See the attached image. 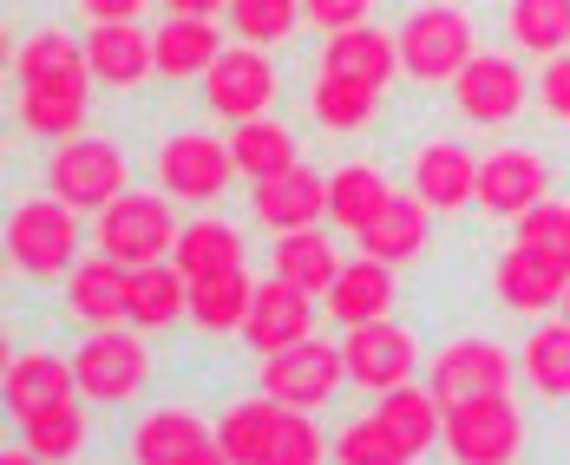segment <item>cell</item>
Wrapping results in <instances>:
<instances>
[{"label": "cell", "instance_id": "cell-1", "mask_svg": "<svg viewBox=\"0 0 570 465\" xmlns=\"http://www.w3.org/2000/svg\"><path fill=\"white\" fill-rule=\"evenodd\" d=\"M86 243H92L86 210H72V204L53 197L47 184H40V190H20V197L7 204V269H13V283H27V289H59V283L79 269Z\"/></svg>", "mask_w": 570, "mask_h": 465}, {"label": "cell", "instance_id": "cell-2", "mask_svg": "<svg viewBox=\"0 0 570 465\" xmlns=\"http://www.w3.org/2000/svg\"><path fill=\"white\" fill-rule=\"evenodd\" d=\"M400 40V79L433 92V86H453L465 72V59L479 53V20L465 0H413L394 27Z\"/></svg>", "mask_w": 570, "mask_h": 465}, {"label": "cell", "instance_id": "cell-3", "mask_svg": "<svg viewBox=\"0 0 570 465\" xmlns=\"http://www.w3.org/2000/svg\"><path fill=\"white\" fill-rule=\"evenodd\" d=\"M72 380H79V400L99 413V407H138L145 394H151V380H158V348H151V335L145 328H106V335H86L79 348H72Z\"/></svg>", "mask_w": 570, "mask_h": 465}, {"label": "cell", "instance_id": "cell-4", "mask_svg": "<svg viewBox=\"0 0 570 465\" xmlns=\"http://www.w3.org/2000/svg\"><path fill=\"white\" fill-rule=\"evenodd\" d=\"M236 158H229V138L204 131V125H177L151 145V190H165L171 204H190V210H210L224 204L229 184H236Z\"/></svg>", "mask_w": 570, "mask_h": 465}, {"label": "cell", "instance_id": "cell-5", "mask_svg": "<svg viewBox=\"0 0 570 465\" xmlns=\"http://www.w3.org/2000/svg\"><path fill=\"white\" fill-rule=\"evenodd\" d=\"M40 184H47L53 197H66L72 210L99 217L112 197L131 190V151L118 145L112 131H79V138H66V145H47Z\"/></svg>", "mask_w": 570, "mask_h": 465}, {"label": "cell", "instance_id": "cell-6", "mask_svg": "<svg viewBox=\"0 0 570 465\" xmlns=\"http://www.w3.org/2000/svg\"><path fill=\"white\" fill-rule=\"evenodd\" d=\"M177 236H184V217L165 190H125L112 197L99 217H92V249L112 256L125 269H145V263H171Z\"/></svg>", "mask_w": 570, "mask_h": 465}, {"label": "cell", "instance_id": "cell-7", "mask_svg": "<svg viewBox=\"0 0 570 465\" xmlns=\"http://www.w3.org/2000/svg\"><path fill=\"white\" fill-rule=\"evenodd\" d=\"M446 92H453V118L465 131H505L531 112V66L512 47H479Z\"/></svg>", "mask_w": 570, "mask_h": 465}, {"label": "cell", "instance_id": "cell-8", "mask_svg": "<svg viewBox=\"0 0 570 465\" xmlns=\"http://www.w3.org/2000/svg\"><path fill=\"white\" fill-rule=\"evenodd\" d=\"M453 465H518L531 453V407L512 394H485V400H459L446 407V446Z\"/></svg>", "mask_w": 570, "mask_h": 465}, {"label": "cell", "instance_id": "cell-9", "mask_svg": "<svg viewBox=\"0 0 570 465\" xmlns=\"http://www.w3.org/2000/svg\"><path fill=\"white\" fill-rule=\"evenodd\" d=\"M197 86H204V118L210 125H249V118H269L283 106V66L263 47H243V40H229Z\"/></svg>", "mask_w": 570, "mask_h": 465}, {"label": "cell", "instance_id": "cell-10", "mask_svg": "<svg viewBox=\"0 0 570 465\" xmlns=\"http://www.w3.org/2000/svg\"><path fill=\"white\" fill-rule=\"evenodd\" d=\"M342 360H347V387L381 400L406 380H426V354H420V335L406 321H361V328H342Z\"/></svg>", "mask_w": 570, "mask_h": 465}, {"label": "cell", "instance_id": "cell-11", "mask_svg": "<svg viewBox=\"0 0 570 465\" xmlns=\"http://www.w3.org/2000/svg\"><path fill=\"white\" fill-rule=\"evenodd\" d=\"M249 380H256L269 400H283V407H302V413L335 407V394L347 387L342 342H322V335H308V342H295V348H283V354H263Z\"/></svg>", "mask_w": 570, "mask_h": 465}, {"label": "cell", "instance_id": "cell-12", "mask_svg": "<svg viewBox=\"0 0 570 465\" xmlns=\"http://www.w3.org/2000/svg\"><path fill=\"white\" fill-rule=\"evenodd\" d=\"M426 387L459 407V400H485V394H512L518 387V348L492 335H453L426 354Z\"/></svg>", "mask_w": 570, "mask_h": 465}, {"label": "cell", "instance_id": "cell-13", "mask_svg": "<svg viewBox=\"0 0 570 465\" xmlns=\"http://www.w3.org/2000/svg\"><path fill=\"white\" fill-rule=\"evenodd\" d=\"M551 197V158L524 138H499L479 151V217L518 224L524 210H538Z\"/></svg>", "mask_w": 570, "mask_h": 465}, {"label": "cell", "instance_id": "cell-14", "mask_svg": "<svg viewBox=\"0 0 570 465\" xmlns=\"http://www.w3.org/2000/svg\"><path fill=\"white\" fill-rule=\"evenodd\" d=\"M406 190L433 217H472L479 210V151L459 138H420L406 151Z\"/></svg>", "mask_w": 570, "mask_h": 465}, {"label": "cell", "instance_id": "cell-15", "mask_svg": "<svg viewBox=\"0 0 570 465\" xmlns=\"http://www.w3.org/2000/svg\"><path fill=\"white\" fill-rule=\"evenodd\" d=\"M92 72L79 66V72H53V79H27V86H13V125L27 131V138H40V145H66V138H79L86 125H92Z\"/></svg>", "mask_w": 570, "mask_h": 465}, {"label": "cell", "instance_id": "cell-16", "mask_svg": "<svg viewBox=\"0 0 570 465\" xmlns=\"http://www.w3.org/2000/svg\"><path fill=\"white\" fill-rule=\"evenodd\" d=\"M59 308L79 335H106V328H125L131 321V269L112 263V256H79V269L59 283Z\"/></svg>", "mask_w": 570, "mask_h": 465}, {"label": "cell", "instance_id": "cell-17", "mask_svg": "<svg viewBox=\"0 0 570 465\" xmlns=\"http://www.w3.org/2000/svg\"><path fill=\"white\" fill-rule=\"evenodd\" d=\"M249 224L269 236L308 230V224H328V171H315L308 158L288 165L276 177H256L249 184Z\"/></svg>", "mask_w": 570, "mask_h": 465}, {"label": "cell", "instance_id": "cell-18", "mask_svg": "<svg viewBox=\"0 0 570 465\" xmlns=\"http://www.w3.org/2000/svg\"><path fill=\"white\" fill-rule=\"evenodd\" d=\"M217 439V419L190 400H158L131 419L125 433V465H184L197 446Z\"/></svg>", "mask_w": 570, "mask_h": 465}, {"label": "cell", "instance_id": "cell-19", "mask_svg": "<svg viewBox=\"0 0 570 465\" xmlns=\"http://www.w3.org/2000/svg\"><path fill=\"white\" fill-rule=\"evenodd\" d=\"M86 72L99 92H145V79H158V47L138 20H112V27H86Z\"/></svg>", "mask_w": 570, "mask_h": 465}, {"label": "cell", "instance_id": "cell-20", "mask_svg": "<svg viewBox=\"0 0 570 465\" xmlns=\"http://www.w3.org/2000/svg\"><path fill=\"white\" fill-rule=\"evenodd\" d=\"M564 289L570 276L558 263H544V256H531L524 243H505L499 256H492V301L518 315V321H538V315H551V308H564Z\"/></svg>", "mask_w": 570, "mask_h": 465}, {"label": "cell", "instance_id": "cell-21", "mask_svg": "<svg viewBox=\"0 0 570 465\" xmlns=\"http://www.w3.org/2000/svg\"><path fill=\"white\" fill-rule=\"evenodd\" d=\"M315 72H335V79H354V86L387 92V86L400 79V40H394V27L361 20V27H347V33H328V40H322V53H315Z\"/></svg>", "mask_w": 570, "mask_h": 465}, {"label": "cell", "instance_id": "cell-22", "mask_svg": "<svg viewBox=\"0 0 570 465\" xmlns=\"http://www.w3.org/2000/svg\"><path fill=\"white\" fill-rule=\"evenodd\" d=\"M308 335H315V295H302L283 276H263L256 283V301H249V321H243L249 354L263 360V354H283L295 342H308Z\"/></svg>", "mask_w": 570, "mask_h": 465}, {"label": "cell", "instance_id": "cell-23", "mask_svg": "<svg viewBox=\"0 0 570 465\" xmlns=\"http://www.w3.org/2000/svg\"><path fill=\"white\" fill-rule=\"evenodd\" d=\"M433 224H440V217H433L413 190H400L354 243H361V256H374V263H387V269H420V263L433 256Z\"/></svg>", "mask_w": 570, "mask_h": 465}, {"label": "cell", "instance_id": "cell-24", "mask_svg": "<svg viewBox=\"0 0 570 465\" xmlns=\"http://www.w3.org/2000/svg\"><path fill=\"white\" fill-rule=\"evenodd\" d=\"M347 269L342 256V236L328 230V224H308V230H288V236H269V276H283L295 283L302 295H322L335 289V276Z\"/></svg>", "mask_w": 570, "mask_h": 465}, {"label": "cell", "instance_id": "cell-25", "mask_svg": "<svg viewBox=\"0 0 570 465\" xmlns=\"http://www.w3.org/2000/svg\"><path fill=\"white\" fill-rule=\"evenodd\" d=\"M374 419L387 426V439H394L413 465L446 446V400H440L426 380H406L394 394H381V400H374Z\"/></svg>", "mask_w": 570, "mask_h": 465}, {"label": "cell", "instance_id": "cell-26", "mask_svg": "<svg viewBox=\"0 0 570 465\" xmlns=\"http://www.w3.org/2000/svg\"><path fill=\"white\" fill-rule=\"evenodd\" d=\"M171 263H177L184 283H204V276L243 269V263H249V230L229 224L224 210H197V217H184V236H177Z\"/></svg>", "mask_w": 570, "mask_h": 465}, {"label": "cell", "instance_id": "cell-27", "mask_svg": "<svg viewBox=\"0 0 570 465\" xmlns=\"http://www.w3.org/2000/svg\"><path fill=\"white\" fill-rule=\"evenodd\" d=\"M400 197V184L374 158H347V165H335L328 171V230L335 236H361L387 204Z\"/></svg>", "mask_w": 570, "mask_h": 465}, {"label": "cell", "instance_id": "cell-28", "mask_svg": "<svg viewBox=\"0 0 570 465\" xmlns=\"http://www.w3.org/2000/svg\"><path fill=\"white\" fill-rule=\"evenodd\" d=\"M0 387H7V413L20 419V413L33 407H53L66 394H79V380H72V354L47 348V342H33V348H7V374H0Z\"/></svg>", "mask_w": 570, "mask_h": 465}, {"label": "cell", "instance_id": "cell-29", "mask_svg": "<svg viewBox=\"0 0 570 465\" xmlns=\"http://www.w3.org/2000/svg\"><path fill=\"white\" fill-rule=\"evenodd\" d=\"M518 387L538 407H570V321H531L518 342Z\"/></svg>", "mask_w": 570, "mask_h": 465}, {"label": "cell", "instance_id": "cell-30", "mask_svg": "<svg viewBox=\"0 0 570 465\" xmlns=\"http://www.w3.org/2000/svg\"><path fill=\"white\" fill-rule=\"evenodd\" d=\"M328 301V321L335 328H361V321H387L400 301V269L374 263V256H347V269L335 276V289L322 295Z\"/></svg>", "mask_w": 570, "mask_h": 465}, {"label": "cell", "instance_id": "cell-31", "mask_svg": "<svg viewBox=\"0 0 570 465\" xmlns=\"http://www.w3.org/2000/svg\"><path fill=\"white\" fill-rule=\"evenodd\" d=\"M20 446L40 453L47 465H86L92 459V407L79 394H66L53 407L20 413Z\"/></svg>", "mask_w": 570, "mask_h": 465}, {"label": "cell", "instance_id": "cell-32", "mask_svg": "<svg viewBox=\"0 0 570 465\" xmlns=\"http://www.w3.org/2000/svg\"><path fill=\"white\" fill-rule=\"evenodd\" d=\"M151 47H158V79L165 86H190V79H204L217 66V53L229 40L217 33V20H177V13H165L151 27Z\"/></svg>", "mask_w": 570, "mask_h": 465}, {"label": "cell", "instance_id": "cell-33", "mask_svg": "<svg viewBox=\"0 0 570 465\" xmlns=\"http://www.w3.org/2000/svg\"><path fill=\"white\" fill-rule=\"evenodd\" d=\"M131 328H145L151 342L190 328V283L177 276V263H145V269H131Z\"/></svg>", "mask_w": 570, "mask_h": 465}, {"label": "cell", "instance_id": "cell-34", "mask_svg": "<svg viewBox=\"0 0 570 465\" xmlns=\"http://www.w3.org/2000/svg\"><path fill=\"white\" fill-rule=\"evenodd\" d=\"M256 283H263V276H249V263H243V269H224V276H204V283H190V328H197L204 342L243 335V321H249V301H256Z\"/></svg>", "mask_w": 570, "mask_h": 465}, {"label": "cell", "instance_id": "cell-35", "mask_svg": "<svg viewBox=\"0 0 570 465\" xmlns=\"http://www.w3.org/2000/svg\"><path fill=\"white\" fill-rule=\"evenodd\" d=\"M381 106H387V92H374V86H354V79H335V72L308 79V118L328 138H361L381 118Z\"/></svg>", "mask_w": 570, "mask_h": 465}, {"label": "cell", "instance_id": "cell-36", "mask_svg": "<svg viewBox=\"0 0 570 465\" xmlns=\"http://www.w3.org/2000/svg\"><path fill=\"white\" fill-rule=\"evenodd\" d=\"M229 158L256 184V177H276L288 165H302V138H295V125L283 112H269V118H249V125H229Z\"/></svg>", "mask_w": 570, "mask_h": 465}, {"label": "cell", "instance_id": "cell-37", "mask_svg": "<svg viewBox=\"0 0 570 465\" xmlns=\"http://www.w3.org/2000/svg\"><path fill=\"white\" fill-rule=\"evenodd\" d=\"M276 419H283V400H269L263 387H249V394H236V400L217 407V446L236 465H256L263 446H269V433H276Z\"/></svg>", "mask_w": 570, "mask_h": 465}, {"label": "cell", "instance_id": "cell-38", "mask_svg": "<svg viewBox=\"0 0 570 465\" xmlns=\"http://www.w3.org/2000/svg\"><path fill=\"white\" fill-rule=\"evenodd\" d=\"M505 47L518 59L570 53V0H505Z\"/></svg>", "mask_w": 570, "mask_h": 465}, {"label": "cell", "instance_id": "cell-39", "mask_svg": "<svg viewBox=\"0 0 570 465\" xmlns=\"http://www.w3.org/2000/svg\"><path fill=\"white\" fill-rule=\"evenodd\" d=\"M79 66H86V33H66L59 20H47V27H33V33L13 40V86L53 79V72H79Z\"/></svg>", "mask_w": 570, "mask_h": 465}, {"label": "cell", "instance_id": "cell-40", "mask_svg": "<svg viewBox=\"0 0 570 465\" xmlns=\"http://www.w3.org/2000/svg\"><path fill=\"white\" fill-rule=\"evenodd\" d=\"M224 27L243 40V47H263V53H276V47H288V40L308 27V20H302V0H236Z\"/></svg>", "mask_w": 570, "mask_h": 465}, {"label": "cell", "instance_id": "cell-41", "mask_svg": "<svg viewBox=\"0 0 570 465\" xmlns=\"http://www.w3.org/2000/svg\"><path fill=\"white\" fill-rule=\"evenodd\" d=\"M256 465H335V439L322 433L315 413L283 407V419H276V433H269V446H263Z\"/></svg>", "mask_w": 570, "mask_h": 465}, {"label": "cell", "instance_id": "cell-42", "mask_svg": "<svg viewBox=\"0 0 570 465\" xmlns=\"http://www.w3.org/2000/svg\"><path fill=\"white\" fill-rule=\"evenodd\" d=\"M512 243H524L531 256L558 263V269L570 276V197H558V190H551L538 210H524V217L512 224Z\"/></svg>", "mask_w": 570, "mask_h": 465}, {"label": "cell", "instance_id": "cell-43", "mask_svg": "<svg viewBox=\"0 0 570 465\" xmlns=\"http://www.w3.org/2000/svg\"><path fill=\"white\" fill-rule=\"evenodd\" d=\"M335 465H413V459L387 439V426L367 407V413H354V419H342V433H335Z\"/></svg>", "mask_w": 570, "mask_h": 465}, {"label": "cell", "instance_id": "cell-44", "mask_svg": "<svg viewBox=\"0 0 570 465\" xmlns=\"http://www.w3.org/2000/svg\"><path fill=\"white\" fill-rule=\"evenodd\" d=\"M531 106H538L544 125L570 131V53L538 59V72H531Z\"/></svg>", "mask_w": 570, "mask_h": 465}, {"label": "cell", "instance_id": "cell-45", "mask_svg": "<svg viewBox=\"0 0 570 465\" xmlns=\"http://www.w3.org/2000/svg\"><path fill=\"white\" fill-rule=\"evenodd\" d=\"M302 20H308L315 40H328V33H347V27L374 20V0H302Z\"/></svg>", "mask_w": 570, "mask_h": 465}, {"label": "cell", "instance_id": "cell-46", "mask_svg": "<svg viewBox=\"0 0 570 465\" xmlns=\"http://www.w3.org/2000/svg\"><path fill=\"white\" fill-rule=\"evenodd\" d=\"M72 7H79L86 27H112V20H138V13L158 7V0H72Z\"/></svg>", "mask_w": 570, "mask_h": 465}, {"label": "cell", "instance_id": "cell-47", "mask_svg": "<svg viewBox=\"0 0 570 465\" xmlns=\"http://www.w3.org/2000/svg\"><path fill=\"white\" fill-rule=\"evenodd\" d=\"M165 13H177V20H229V7L236 0H158Z\"/></svg>", "mask_w": 570, "mask_h": 465}, {"label": "cell", "instance_id": "cell-48", "mask_svg": "<svg viewBox=\"0 0 570 465\" xmlns=\"http://www.w3.org/2000/svg\"><path fill=\"white\" fill-rule=\"evenodd\" d=\"M184 465H236V459H229L224 446L210 439V446H197V453H190V459H184Z\"/></svg>", "mask_w": 570, "mask_h": 465}, {"label": "cell", "instance_id": "cell-49", "mask_svg": "<svg viewBox=\"0 0 570 465\" xmlns=\"http://www.w3.org/2000/svg\"><path fill=\"white\" fill-rule=\"evenodd\" d=\"M0 465H47V459H40V453H27V446H7V453H0Z\"/></svg>", "mask_w": 570, "mask_h": 465}, {"label": "cell", "instance_id": "cell-50", "mask_svg": "<svg viewBox=\"0 0 570 465\" xmlns=\"http://www.w3.org/2000/svg\"><path fill=\"white\" fill-rule=\"evenodd\" d=\"M558 315H564V321H570V289H564V308H558Z\"/></svg>", "mask_w": 570, "mask_h": 465}]
</instances>
